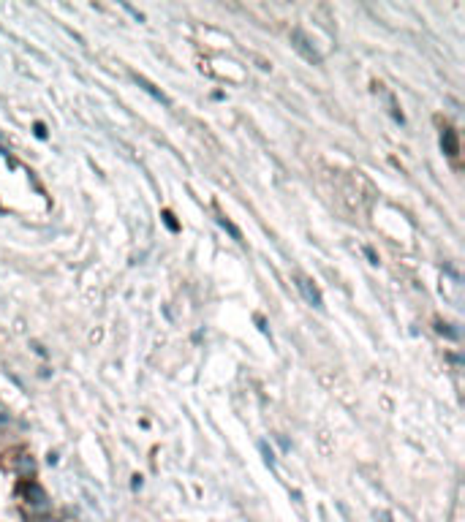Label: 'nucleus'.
I'll list each match as a JSON object with an SVG mask.
<instances>
[{
  "label": "nucleus",
  "mask_w": 465,
  "mask_h": 522,
  "mask_svg": "<svg viewBox=\"0 0 465 522\" xmlns=\"http://www.w3.org/2000/svg\"><path fill=\"white\" fill-rule=\"evenodd\" d=\"M50 522H52V520H50Z\"/></svg>",
  "instance_id": "1"
}]
</instances>
